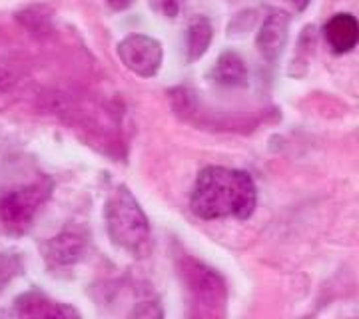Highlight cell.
<instances>
[{
    "instance_id": "7a4b0ae2",
    "label": "cell",
    "mask_w": 359,
    "mask_h": 319,
    "mask_svg": "<svg viewBox=\"0 0 359 319\" xmlns=\"http://www.w3.org/2000/svg\"><path fill=\"white\" fill-rule=\"evenodd\" d=\"M106 228L110 240L132 255H146L150 250V222L126 186H118L106 204Z\"/></svg>"
},
{
    "instance_id": "30bf717a",
    "label": "cell",
    "mask_w": 359,
    "mask_h": 319,
    "mask_svg": "<svg viewBox=\"0 0 359 319\" xmlns=\"http://www.w3.org/2000/svg\"><path fill=\"white\" fill-rule=\"evenodd\" d=\"M212 78L222 86H245L248 84V66L238 52H224L212 68Z\"/></svg>"
},
{
    "instance_id": "52a82bcc",
    "label": "cell",
    "mask_w": 359,
    "mask_h": 319,
    "mask_svg": "<svg viewBox=\"0 0 359 319\" xmlns=\"http://www.w3.org/2000/svg\"><path fill=\"white\" fill-rule=\"evenodd\" d=\"M14 315L18 318H72L80 315L74 307L58 304L40 292H28L14 299Z\"/></svg>"
},
{
    "instance_id": "ba28073f",
    "label": "cell",
    "mask_w": 359,
    "mask_h": 319,
    "mask_svg": "<svg viewBox=\"0 0 359 319\" xmlns=\"http://www.w3.org/2000/svg\"><path fill=\"white\" fill-rule=\"evenodd\" d=\"M323 34L335 54H347L358 46L359 25L353 14H334L323 26Z\"/></svg>"
},
{
    "instance_id": "277c9868",
    "label": "cell",
    "mask_w": 359,
    "mask_h": 319,
    "mask_svg": "<svg viewBox=\"0 0 359 319\" xmlns=\"http://www.w3.org/2000/svg\"><path fill=\"white\" fill-rule=\"evenodd\" d=\"M178 269L192 306L198 307L202 315L224 313L228 290H226L224 280L219 278V273L190 255H180Z\"/></svg>"
},
{
    "instance_id": "6da1fadb",
    "label": "cell",
    "mask_w": 359,
    "mask_h": 319,
    "mask_svg": "<svg viewBox=\"0 0 359 319\" xmlns=\"http://www.w3.org/2000/svg\"><path fill=\"white\" fill-rule=\"evenodd\" d=\"M257 204V188L242 170L208 166L200 172L190 198V208L202 219L238 217L248 219Z\"/></svg>"
},
{
    "instance_id": "8fae6325",
    "label": "cell",
    "mask_w": 359,
    "mask_h": 319,
    "mask_svg": "<svg viewBox=\"0 0 359 319\" xmlns=\"http://www.w3.org/2000/svg\"><path fill=\"white\" fill-rule=\"evenodd\" d=\"M212 39H214V28H212V22L200 16L196 18L192 25L188 26V60L194 62V60H200L205 54V50L210 48L212 44Z\"/></svg>"
},
{
    "instance_id": "3957f363",
    "label": "cell",
    "mask_w": 359,
    "mask_h": 319,
    "mask_svg": "<svg viewBox=\"0 0 359 319\" xmlns=\"http://www.w3.org/2000/svg\"><path fill=\"white\" fill-rule=\"evenodd\" d=\"M52 184L39 179L0 196V230L11 236H22L32 228L34 219L50 196Z\"/></svg>"
},
{
    "instance_id": "4fadbf2b",
    "label": "cell",
    "mask_w": 359,
    "mask_h": 319,
    "mask_svg": "<svg viewBox=\"0 0 359 319\" xmlns=\"http://www.w3.org/2000/svg\"><path fill=\"white\" fill-rule=\"evenodd\" d=\"M132 2H134V0H108V4H110L114 11H124V8H128Z\"/></svg>"
},
{
    "instance_id": "5bb4252c",
    "label": "cell",
    "mask_w": 359,
    "mask_h": 319,
    "mask_svg": "<svg viewBox=\"0 0 359 319\" xmlns=\"http://www.w3.org/2000/svg\"><path fill=\"white\" fill-rule=\"evenodd\" d=\"M292 2H294V6L297 13H304V11L309 6V2H311V0H292Z\"/></svg>"
},
{
    "instance_id": "7c38bea8",
    "label": "cell",
    "mask_w": 359,
    "mask_h": 319,
    "mask_svg": "<svg viewBox=\"0 0 359 319\" xmlns=\"http://www.w3.org/2000/svg\"><path fill=\"white\" fill-rule=\"evenodd\" d=\"M180 2H182V0H162L164 13H166L168 16H176V14H178Z\"/></svg>"
},
{
    "instance_id": "5b68a950",
    "label": "cell",
    "mask_w": 359,
    "mask_h": 319,
    "mask_svg": "<svg viewBox=\"0 0 359 319\" xmlns=\"http://www.w3.org/2000/svg\"><path fill=\"white\" fill-rule=\"evenodd\" d=\"M118 56L132 74L152 78L158 74L164 50L162 44L146 34H130L118 44Z\"/></svg>"
},
{
    "instance_id": "8992f818",
    "label": "cell",
    "mask_w": 359,
    "mask_h": 319,
    "mask_svg": "<svg viewBox=\"0 0 359 319\" xmlns=\"http://www.w3.org/2000/svg\"><path fill=\"white\" fill-rule=\"evenodd\" d=\"M290 36V16L285 13H269L259 26L256 48L266 62L273 64L282 56Z\"/></svg>"
},
{
    "instance_id": "9c48e42d",
    "label": "cell",
    "mask_w": 359,
    "mask_h": 319,
    "mask_svg": "<svg viewBox=\"0 0 359 319\" xmlns=\"http://www.w3.org/2000/svg\"><path fill=\"white\" fill-rule=\"evenodd\" d=\"M82 252H84V240L72 231H66L62 236L54 238L44 247L46 259L52 266H70L80 259Z\"/></svg>"
}]
</instances>
